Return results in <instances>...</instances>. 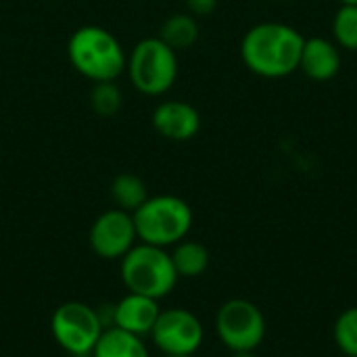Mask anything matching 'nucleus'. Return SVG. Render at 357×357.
Here are the masks:
<instances>
[{
  "instance_id": "nucleus-19",
  "label": "nucleus",
  "mask_w": 357,
  "mask_h": 357,
  "mask_svg": "<svg viewBox=\"0 0 357 357\" xmlns=\"http://www.w3.org/2000/svg\"><path fill=\"white\" fill-rule=\"evenodd\" d=\"M335 345L347 357H357V307L345 310L333 328Z\"/></svg>"
},
{
  "instance_id": "nucleus-5",
  "label": "nucleus",
  "mask_w": 357,
  "mask_h": 357,
  "mask_svg": "<svg viewBox=\"0 0 357 357\" xmlns=\"http://www.w3.org/2000/svg\"><path fill=\"white\" fill-rule=\"evenodd\" d=\"M178 52L159 36L140 40L126 61V73L134 88L146 96L169 92L178 79Z\"/></svg>"
},
{
  "instance_id": "nucleus-13",
  "label": "nucleus",
  "mask_w": 357,
  "mask_h": 357,
  "mask_svg": "<svg viewBox=\"0 0 357 357\" xmlns=\"http://www.w3.org/2000/svg\"><path fill=\"white\" fill-rule=\"evenodd\" d=\"M92 357H151V354L142 337L109 326L96 341Z\"/></svg>"
},
{
  "instance_id": "nucleus-9",
  "label": "nucleus",
  "mask_w": 357,
  "mask_h": 357,
  "mask_svg": "<svg viewBox=\"0 0 357 357\" xmlns=\"http://www.w3.org/2000/svg\"><path fill=\"white\" fill-rule=\"evenodd\" d=\"M138 243L132 213L109 209L100 213L90 228V247L102 259H121Z\"/></svg>"
},
{
  "instance_id": "nucleus-4",
  "label": "nucleus",
  "mask_w": 357,
  "mask_h": 357,
  "mask_svg": "<svg viewBox=\"0 0 357 357\" xmlns=\"http://www.w3.org/2000/svg\"><path fill=\"white\" fill-rule=\"evenodd\" d=\"M121 280L128 293H138L151 299L167 297L178 284V272L174 268L167 249L136 243L121 259Z\"/></svg>"
},
{
  "instance_id": "nucleus-1",
  "label": "nucleus",
  "mask_w": 357,
  "mask_h": 357,
  "mask_svg": "<svg viewBox=\"0 0 357 357\" xmlns=\"http://www.w3.org/2000/svg\"><path fill=\"white\" fill-rule=\"evenodd\" d=\"M305 36L280 21H264L247 29L241 40V59L245 67L266 79L289 77L299 71V59Z\"/></svg>"
},
{
  "instance_id": "nucleus-12",
  "label": "nucleus",
  "mask_w": 357,
  "mask_h": 357,
  "mask_svg": "<svg viewBox=\"0 0 357 357\" xmlns=\"http://www.w3.org/2000/svg\"><path fill=\"white\" fill-rule=\"evenodd\" d=\"M341 48L322 36L305 38L301 59H299V71H303L314 82H331L341 71Z\"/></svg>"
},
{
  "instance_id": "nucleus-21",
  "label": "nucleus",
  "mask_w": 357,
  "mask_h": 357,
  "mask_svg": "<svg viewBox=\"0 0 357 357\" xmlns=\"http://www.w3.org/2000/svg\"><path fill=\"white\" fill-rule=\"evenodd\" d=\"M232 357H257V356H255V351H236V354H232Z\"/></svg>"
},
{
  "instance_id": "nucleus-11",
  "label": "nucleus",
  "mask_w": 357,
  "mask_h": 357,
  "mask_svg": "<svg viewBox=\"0 0 357 357\" xmlns=\"http://www.w3.org/2000/svg\"><path fill=\"white\" fill-rule=\"evenodd\" d=\"M159 314L161 307L157 299L138 293H128L113 305V326L144 339L146 335L151 337Z\"/></svg>"
},
{
  "instance_id": "nucleus-8",
  "label": "nucleus",
  "mask_w": 357,
  "mask_h": 357,
  "mask_svg": "<svg viewBox=\"0 0 357 357\" xmlns=\"http://www.w3.org/2000/svg\"><path fill=\"white\" fill-rule=\"evenodd\" d=\"M151 339L163 356H195L203 345L205 328L190 310L172 307L161 310Z\"/></svg>"
},
{
  "instance_id": "nucleus-14",
  "label": "nucleus",
  "mask_w": 357,
  "mask_h": 357,
  "mask_svg": "<svg viewBox=\"0 0 357 357\" xmlns=\"http://www.w3.org/2000/svg\"><path fill=\"white\" fill-rule=\"evenodd\" d=\"M199 36H201L199 21L190 13H174L161 23V29H159V38L176 52L186 50L192 44H197Z\"/></svg>"
},
{
  "instance_id": "nucleus-10",
  "label": "nucleus",
  "mask_w": 357,
  "mask_h": 357,
  "mask_svg": "<svg viewBox=\"0 0 357 357\" xmlns=\"http://www.w3.org/2000/svg\"><path fill=\"white\" fill-rule=\"evenodd\" d=\"M153 128L159 136L176 142L190 140L201 130L199 111L184 100H163L153 111Z\"/></svg>"
},
{
  "instance_id": "nucleus-16",
  "label": "nucleus",
  "mask_w": 357,
  "mask_h": 357,
  "mask_svg": "<svg viewBox=\"0 0 357 357\" xmlns=\"http://www.w3.org/2000/svg\"><path fill=\"white\" fill-rule=\"evenodd\" d=\"M111 199L117 209L134 213L146 199L149 190L140 176L136 174H121L111 182Z\"/></svg>"
},
{
  "instance_id": "nucleus-17",
  "label": "nucleus",
  "mask_w": 357,
  "mask_h": 357,
  "mask_svg": "<svg viewBox=\"0 0 357 357\" xmlns=\"http://www.w3.org/2000/svg\"><path fill=\"white\" fill-rule=\"evenodd\" d=\"M333 38L341 50L357 52V4H341L333 17Z\"/></svg>"
},
{
  "instance_id": "nucleus-7",
  "label": "nucleus",
  "mask_w": 357,
  "mask_h": 357,
  "mask_svg": "<svg viewBox=\"0 0 357 357\" xmlns=\"http://www.w3.org/2000/svg\"><path fill=\"white\" fill-rule=\"evenodd\" d=\"M266 318L261 310L247 299L226 301L215 316V333L226 349L255 351L266 339Z\"/></svg>"
},
{
  "instance_id": "nucleus-15",
  "label": "nucleus",
  "mask_w": 357,
  "mask_h": 357,
  "mask_svg": "<svg viewBox=\"0 0 357 357\" xmlns=\"http://www.w3.org/2000/svg\"><path fill=\"white\" fill-rule=\"evenodd\" d=\"M169 255L180 278H197L209 268V251L197 241H180L178 245H174V251Z\"/></svg>"
},
{
  "instance_id": "nucleus-20",
  "label": "nucleus",
  "mask_w": 357,
  "mask_h": 357,
  "mask_svg": "<svg viewBox=\"0 0 357 357\" xmlns=\"http://www.w3.org/2000/svg\"><path fill=\"white\" fill-rule=\"evenodd\" d=\"M186 8L192 17H209L218 8V0H186Z\"/></svg>"
},
{
  "instance_id": "nucleus-18",
  "label": "nucleus",
  "mask_w": 357,
  "mask_h": 357,
  "mask_svg": "<svg viewBox=\"0 0 357 357\" xmlns=\"http://www.w3.org/2000/svg\"><path fill=\"white\" fill-rule=\"evenodd\" d=\"M90 105L96 115L113 117L123 105V94L115 82H96L90 92Z\"/></svg>"
},
{
  "instance_id": "nucleus-3",
  "label": "nucleus",
  "mask_w": 357,
  "mask_h": 357,
  "mask_svg": "<svg viewBox=\"0 0 357 357\" xmlns=\"http://www.w3.org/2000/svg\"><path fill=\"white\" fill-rule=\"evenodd\" d=\"M132 218L138 241L161 249H169L184 241L195 220L190 205L176 195L149 197Z\"/></svg>"
},
{
  "instance_id": "nucleus-24",
  "label": "nucleus",
  "mask_w": 357,
  "mask_h": 357,
  "mask_svg": "<svg viewBox=\"0 0 357 357\" xmlns=\"http://www.w3.org/2000/svg\"><path fill=\"white\" fill-rule=\"evenodd\" d=\"M276 2H282V0H276Z\"/></svg>"
},
{
  "instance_id": "nucleus-23",
  "label": "nucleus",
  "mask_w": 357,
  "mask_h": 357,
  "mask_svg": "<svg viewBox=\"0 0 357 357\" xmlns=\"http://www.w3.org/2000/svg\"><path fill=\"white\" fill-rule=\"evenodd\" d=\"M163 357H197V356H163Z\"/></svg>"
},
{
  "instance_id": "nucleus-2",
  "label": "nucleus",
  "mask_w": 357,
  "mask_h": 357,
  "mask_svg": "<svg viewBox=\"0 0 357 357\" xmlns=\"http://www.w3.org/2000/svg\"><path fill=\"white\" fill-rule=\"evenodd\" d=\"M67 56L73 69L90 82H115L126 71L128 54L115 33L100 25L75 29L67 42Z\"/></svg>"
},
{
  "instance_id": "nucleus-22",
  "label": "nucleus",
  "mask_w": 357,
  "mask_h": 357,
  "mask_svg": "<svg viewBox=\"0 0 357 357\" xmlns=\"http://www.w3.org/2000/svg\"><path fill=\"white\" fill-rule=\"evenodd\" d=\"M341 4H357V0H339Z\"/></svg>"
},
{
  "instance_id": "nucleus-6",
  "label": "nucleus",
  "mask_w": 357,
  "mask_h": 357,
  "mask_svg": "<svg viewBox=\"0 0 357 357\" xmlns=\"http://www.w3.org/2000/svg\"><path fill=\"white\" fill-rule=\"evenodd\" d=\"M102 331L105 324L98 316V310L79 301H67L59 305L50 318V333L56 345L73 357L92 356Z\"/></svg>"
}]
</instances>
